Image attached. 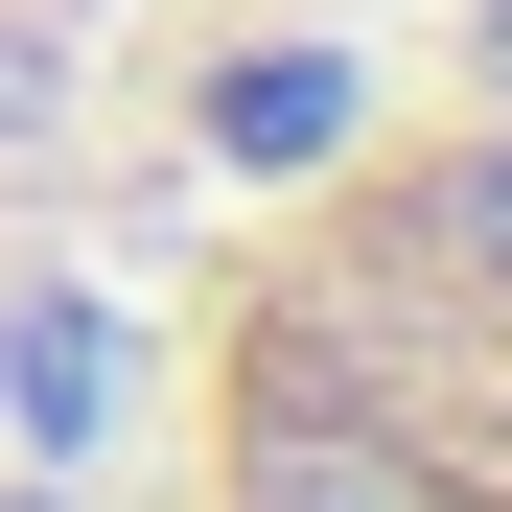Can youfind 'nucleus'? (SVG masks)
Returning <instances> with one entry per match:
<instances>
[{
    "instance_id": "f257e3e1",
    "label": "nucleus",
    "mask_w": 512,
    "mask_h": 512,
    "mask_svg": "<svg viewBox=\"0 0 512 512\" xmlns=\"http://www.w3.org/2000/svg\"><path fill=\"white\" fill-rule=\"evenodd\" d=\"M163 512H512V117H396L210 233Z\"/></svg>"
},
{
    "instance_id": "f03ea898",
    "label": "nucleus",
    "mask_w": 512,
    "mask_h": 512,
    "mask_svg": "<svg viewBox=\"0 0 512 512\" xmlns=\"http://www.w3.org/2000/svg\"><path fill=\"white\" fill-rule=\"evenodd\" d=\"M117 24H140V0H0V117H47L70 70L117 47Z\"/></svg>"
}]
</instances>
